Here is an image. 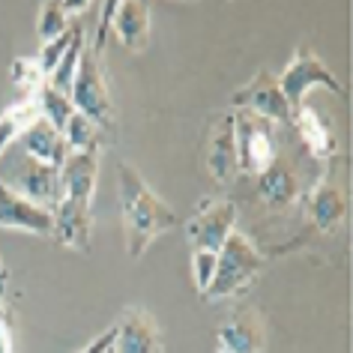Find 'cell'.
Returning <instances> with one entry per match:
<instances>
[{
    "instance_id": "12",
    "label": "cell",
    "mask_w": 353,
    "mask_h": 353,
    "mask_svg": "<svg viewBox=\"0 0 353 353\" xmlns=\"http://www.w3.org/2000/svg\"><path fill=\"white\" fill-rule=\"evenodd\" d=\"M57 176H60V198L87 201L90 204L96 176H99V150L69 153L66 162L57 168Z\"/></svg>"
},
{
    "instance_id": "16",
    "label": "cell",
    "mask_w": 353,
    "mask_h": 353,
    "mask_svg": "<svg viewBox=\"0 0 353 353\" xmlns=\"http://www.w3.org/2000/svg\"><path fill=\"white\" fill-rule=\"evenodd\" d=\"M308 216H312L317 231H323V234L339 231L344 216H347V195H344V189L339 183H332V180L317 183L312 189V195H308Z\"/></svg>"
},
{
    "instance_id": "30",
    "label": "cell",
    "mask_w": 353,
    "mask_h": 353,
    "mask_svg": "<svg viewBox=\"0 0 353 353\" xmlns=\"http://www.w3.org/2000/svg\"><path fill=\"white\" fill-rule=\"evenodd\" d=\"M60 6H63V12L66 15H75V12H81V10H90V0H60Z\"/></svg>"
},
{
    "instance_id": "7",
    "label": "cell",
    "mask_w": 353,
    "mask_h": 353,
    "mask_svg": "<svg viewBox=\"0 0 353 353\" xmlns=\"http://www.w3.org/2000/svg\"><path fill=\"white\" fill-rule=\"evenodd\" d=\"M236 231V207L234 201H207L201 204L198 216L189 222L186 236L192 243V252H222L228 236Z\"/></svg>"
},
{
    "instance_id": "1",
    "label": "cell",
    "mask_w": 353,
    "mask_h": 353,
    "mask_svg": "<svg viewBox=\"0 0 353 353\" xmlns=\"http://www.w3.org/2000/svg\"><path fill=\"white\" fill-rule=\"evenodd\" d=\"M117 192H120L123 231H126V252L129 258L138 261L156 236H162L176 225V213L147 186V180L138 174V168L126 162L117 165Z\"/></svg>"
},
{
    "instance_id": "15",
    "label": "cell",
    "mask_w": 353,
    "mask_h": 353,
    "mask_svg": "<svg viewBox=\"0 0 353 353\" xmlns=\"http://www.w3.org/2000/svg\"><path fill=\"white\" fill-rule=\"evenodd\" d=\"M111 30L126 51H144L150 39V6L141 0H117Z\"/></svg>"
},
{
    "instance_id": "3",
    "label": "cell",
    "mask_w": 353,
    "mask_h": 353,
    "mask_svg": "<svg viewBox=\"0 0 353 353\" xmlns=\"http://www.w3.org/2000/svg\"><path fill=\"white\" fill-rule=\"evenodd\" d=\"M234 117V141H236V165L240 174L258 176L279 159V141L270 120L252 111H236Z\"/></svg>"
},
{
    "instance_id": "11",
    "label": "cell",
    "mask_w": 353,
    "mask_h": 353,
    "mask_svg": "<svg viewBox=\"0 0 353 353\" xmlns=\"http://www.w3.org/2000/svg\"><path fill=\"white\" fill-rule=\"evenodd\" d=\"M54 231L51 236L66 245L72 252H90V240H93V216H90V204L87 201H72V198H60L54 210Z\"/></svg>"
},
{
    "instance_id": "33",
    "label": "cell",
    "mask_w": 353,
    "mask_h": 353,
    "mask_svg": "<svg viewBox=\"0 0 353 353\" xmlns=\"http://www.w3.org/2000/svg\"><path fill=\"white\" fill-rule=\"evenodd\" d=\"M0 330H10V323H6V308L0 303Z\"/></svg>"
},
{
    "instance_id": "8",
    "label": "cell",
    "mask_w": 353,
    "mask_h": 353,
    "mask_svg": "<svg viewBox=\"0 0 353 353\" xmlns=\"http://www.w3.org/2000/svg\"><path fill=\"white\" fill-rule=\"evenodd\" d=\"M0 231H24L37 236H51L54 231V216L51 210L21 198L19 192L0 183Z\"/></svg>"
},
{
    "instance_id": "4",
    "label": "cell",
    "mask_w": 353,
    "mask_h": 353,
    "mask_svg": "<svg viewBox=\"0 0 353 353\" xmlns=\"http://www.w3.org/2000/svg\"><path fill=\"white\" fill-rule=\"evenodd\" d=\"M276 81H279V90L285 93V99H288L290 108L305 105V96L312 90H317V87H323V90H330L335 96L347 93V90H344V84L330 72V69H326V63L308 46H299L294 51L288 69L276 78Z\"/></svg>"
},
{
    "instance_id": "25",
    "label": "cell",
    "mask_w": 353,
    "mask_h": 353,
    "mask_svg": "<svg viewBox=\"0 0 353 353\" xmlns=\"http://www.w3.org/2000/svg\"><path fill=\"white\" fill-rule=\"evenodd\" d=\"M84 28H81V24H69V28H66V33H60V37L57 39H51V42H46V46H42V51H39V54H37V60H39V69H42V75H51V69H54L57 63H60V57H63L66 54V48L69 46H72V39L78 37V33H81Z\"/></svg>"
},
{
    "instance_id": "20",
    "label": "cell",
    "mask_w": 353,
    "mask_h": 353,
    "mask_svg": "<svg viewBox=\"0 0 353 353\" xmlns=\"http://www.w3.org/2000/svg\"><path fill=\"white\" fill-rule=\"evenodd\" d=\"M37 117H39V108H37V99H30V96L19 105H12L10 111L0 114V156H3V150L10 147L12 141H19V135Z\"/></svg>"
},
{
    "instance_id": "26",
    "label": "cell",
    "mask_w": 353,
    "mask_h": 353,
    "mask_svg": "<svg viewBox=\"0 0 353 353\" xmlns=\"http://www.w3.org/2000/svg\"><path fill=\"white\" fill-rule=\"evenodd\" d=\"M10 78H12L15 87H21V90H39V87L46 84V75H42L37 57H19L10 69Z\"/></svg>"
},
{
    "instance_id": "32",
    "label": "cell",
    "mask_w": 353,
    "mask_h": 353,
    "mask_svg": "<svg viewBox=\"0 0 353 353\" xmlns=\"http://www.w3.org/2000/svg\"><path fill=\"white\" fill-rule=\"evenodd\" d=\"M6 281H10V270H6V267H3V258H0V294H3Z\"/></svg>"
},
{
    "instance_id": "27",
    "label": "cell",
    "mask_w": 353,
    "mask_h": 353,
    "mask_svg": "<svg viewBox=\"0 0 353 353\" xmlns=\"http://www.w3.org/2000/svg\"><path fill=\"white\" fill-rule=\"evenodd\" d=\"M216 263H219L216 252H204V249L192 252V281H195V290L201 296L207 294L210 281H213V276H216Z\"/></svg>"
},
{
    "instance_id": "19",
    "label": "cell",
    "mask_w": 353,
    "mask_h": 353,
    "mask_svg": "<svg viewBox=\"0 0 353 353\" xmlns=\"http://www.w3.org/2000/svg\"><path fill=\"white\" fill-rule=\"evenodd\" d=\"M254 180H258V195L276 210H285L299 198V176L294 168L285 165L281 159H276V162L263 174L254 176Z\"/></svg>"
},
{
    "instance_id": "34",
    "label": "cell",
    "mask_w": 353,
    "mask_h": 353,
    "mask_svg": "<svg viewBox=\"0 0 353 353\" xmlns=\"http://www.w3.org/2000/svg\"><path fill=\"white\" fill-rule=\"evenodd\" d=\"M108 353H111V350H108Z\"/></svg>"
},
{
    "instance_id": "22",
    "label": "cell",
    "mask_w": 353,
    "mask_h": 353,
    "mask_svg": "<svg viewBox=\"0 0 353 353\" xmlns=\"http://www.w3.org/2000/svg\"><path fill=\"white\" fill-rule=\"evenodd\" d=\"M99 126L84 117V114H72V117L66 120V126L60 129V135H63L69 153H84V150H99Z\"/></svg>"
},
{
    "instance_id": "2",
    "label": "cell",
    "mask_w": 353,
    "mask_h": 353,
    "mask_svg": "<svg viewBox=\"0 0 353 353\" xmlns=\"http://www.w3.org/2000/svg\"><path fill=\"white\" fill-rule=\"evenodd\" d=\"M261 270H263V254L254 249L245 234L234 231L222 245V252H219L216 276L210 281L204 299H225V296L243 294L258 279Z\"/></svg>"
},
{
    "instance_id": "24",
    "label": "cell",
    "mask_w": 353,
    "mask_h": 353,
    "mask_svg": "<svg viewBox=\"0 0 353 353\" xmlns=\"http://www.w3.org/2000/svg\"><path fill=\"white\" fill-rule=\"evenodd\" d=\"M69 15L63 12V6H60V0H46V3L39 6V21H37V33L42 39V46L51 39H57L60 33H66L69 28Z\"/></svg>"
},
{
    "instance_id": "13",
    "label": "cell",
    "mask_w": 353,
    "mask_h": 353,
    "mask_svg": "<svg viewBox=\"0 0 353 353\" xmlns=\"http://www.w3.org/2000/svg\"><path fill=\"white\" fill-rule=\"evenodd\" d=\"M207 171L216 183L222 186H231L240 174V165H236V141H234V117L228 114L216 123L213 135H210L207 144Z\"/></svg>"
},
{
    "instance_id": "10",
    "label": "cell",
    "mask_w": 353,
    "mask_h": 353,
    "mask_svg": "<svg viewBox=\"0 0 353 353\" xmlns=\"http://www.w3.org/2000/svg\"><path fill=\"white\" fill-rule=\"evenodd\" d=\"M111 353H162V335L144 308H126L114 323Z\"/></svg>"
},
{
    "instance_id": "18",
    "label": "cell",
    "mask_w": 353,
    "mask_h": 353,
    "mask_svg": "<svg viewBox=\"0 0 353 353\" xmlns=\"http://www.w3.org/2000/svg\"><path fill=\"white\" fill-rule=\"evenodd\" d=\"M216 353H261L263 347V326L252 312L228 317L216 335Z\"/></svg>"
},
{
    "instance_id": "21",
    "label": "cell",
    "mask_w": 353,
    "mask_h": 353,
    "mask_svg": "<svg viewBox=\"0 0 353 353\" xmlns=\"http://www.w3.org/2000/svg\"><path fill=\"white\" fill-rule=\"evenodd\" d=\"M84 48H87V33L81 30V33H78V37L72 39V46L66 48V54L60 57V63L51 69V75L46 78V84L54 87L57 93L69 96V90H72V81H75V72H78V63H81Z\"/></svg>"
},
{
    "instance_id": "23",
    "label": "cell",
    "mask_w": 353,
    "mask_h": 353,
    "mask_svg": "<svg viewBox=\"0 0 353 353\" xmlns=\"http://www.w3.org/2000/svg\"><path fill=\"white\" fill-rule=\"evenodd\" d=\"M37 108H39V117H46L57 132L63 129L66 120L75 114V105L69 102V96L57 93L54 87H48V84H42L37 90Z\"/></svg>"
},
{
    "instance_id": "29",
    "label": "cell",
    "mask_w": 353,
    "mask_h": 353,
    "mask_svg": "<svg viewBox=\"0 0 353 353\" xmlns=\"http://www.w3.org/2000/svg\"><path fill=\"white\" fill-rule=\"evenodd\" d=\"M111 344H114V326H108L105 332H99L93 341H87L78 353H108V350H111Z\"/></svg>"
},
{
    "instance_id": "6",
    "label": "cell",
    "mask_w": 353,
    "mask_h": 353,
    "mask_svg": "<svg viewBox=\"0 0 353 353\" xmlns=\"http://www.w3.org/2000/svg\"><path fill=\"white\" fill-rule=\"evenodd\" d=\"M3 186H10L12 192H19L21 198L33 201V204L46 207V210H54V204L60 201V176H57V168H48L37 162L30 156H19L15 165L10 168V176L0 180Z\"/></svg>"
},
{
    "instance_id": "5",
    "label": "cell",
    "mask_w": 353,
    "mask_h": 353,
    "mask_svg": "<svg viewBox=\"0 0 353 353\" xmlns=\"http://www.w3.org/2000/svg\"><path fill=\"white\" fill-rule=\"evenodd\" d=\"M69 102L75 105V111H78V114L90 117L99 129L111 126V117H114L111 93H108V84H105L102 63H99V57H96L93 51H90V46L84 48L81 63H78L72 90H69Z\"/></svg>"
},
{
    "instance_id": "9",
    "label": "cell",
    "mask_w": 353,
    "mask_h": 353,
    "mask_svg": "<svg viewBox=\"0 0 353 353\" xmlns=\"http://www.w3.org/2000/svg\"><path fill=\"white\" fill-rule=\"evenodd\" d=\"M234 105L243 111L258 114V117L270 120V123H290V117H294V108L288 105L285 93L279 90L276 75H270V72L254 75L249 87L234 93Z\"/></svg>"
},
{
    "instance_id": "31",
    "label": "cell",
    "mask_w": 353,
    "mask_h": 353,
    "mask_svg": "<svg viewBox=\"0 0 353 353\" xmlns=\"http://www.w3.org/2000/svg\"><path fill=\"white\" fill-rule=\"evenodd\" d=\"M0 353H12V335H10V330H0Z\"/></svg>"
},
{
    "instance_id": "17",
    "label": "cell",
    "mask_w": 353,
    "mask_h": 353,
    "mask_svg": "<svg viewBox=\"0 0 353 353\" xmlns=\"http://www.w3.org/2000/svg\"><path fill=\"white\" fill-rule=\"evenodd\" d=\"M290 123L296 126L305 150L314 159H321V162H323V159L335 156L339 141H335V132H332V126L326 123V117L321 111H314L312 105H299V108H294V117H290Z\"/></svg>"
},
{
    "instance_id": "14",
    "label": "cell",
    "mask_w": 353,
    "mask_h": 353,
    "mask_svg": "<svg viewBox=\"0 0 353 353\" xmlns=\"http://www.w3.org/2000/svg\"><path fill=\"white\" fill-rule=\"evenodd\" d=\"M19 141H21L24 153H28L30 159H37V162H42V165H48V168H60L69 156V147H66L63 135H60L46 117L33 120L30 126L19 135Z\"/></svg>"
},
{
    "instance_id": "28",
    "label": "cell",
    "mask_w": 353,
    "mask_h": 353,
    "mask_svg": "<svg viewBox=\"0 0 353 353\" xmlns=\"http://www.w3.org/2000/svg\"><path fill=\"white\" fill-rule=\"evenodd\" d=\"M114 10H117V0H105V3H99V28H96V39L90 51L96 57L105 51V42H108V30H111V21H114Z\"/></svg>"
}]
</instances>
